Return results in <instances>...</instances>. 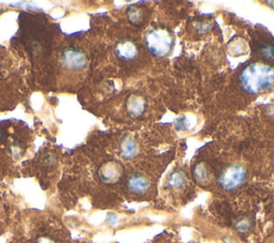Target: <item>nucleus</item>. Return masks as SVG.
<instances>
[{
  "label": "nucleus",
  "mask_w": 274,
  "mask_h": 243,
  "mask_svg": "<svg viewBox=\"0 0 274 243\" xmlns=\"http://www.w3.org/2000/svg\"><path fill=\"white\" fill-rule=\"evenodd\" d=\"M240 84L246 92L259 93L274 85V69L261 62L252 63L241 72Z\"/></svg>",
  "instance_id": "nucleus-1"
},
{
  "label": "nucleus",
  "mask_w": 274,
  "mask_h": 243,
  "mask_svg": "<svg viewBox=\"0 0 274 243\" xmlns=\"http://www.w3.org/2000/svg\"><path fill=\"white\" fill-rule=\"evenodd\" d=\"M146 46L156 57L169 55L174 47V38L169 31L164 29H150L145 35Z\"/></svg>",
  "instance_id": "nucleus-2"
},
{
  "label": "nucleus",
  "mask_w": 274,
  "mask_h": 243,
  "mask_svg": "<svg viewBox=\"0 0 274 243\" xmlns=\"http://www.w3.org/2000/svg\"><path fill=\"white\" fill-rule=\"evenodd\" d=\"M246 179V170L241 165H230L222 171L219 185L224 191H232L243 183Z\"/></svg>",
  "instance_id": "nucleus-3"
},
{
  "label": "nucleus",
  "mask_w": 274,
  "mask_h": 243,
  "mask_svg": "<svg viewBox=\"0 0 274 243\" xmlns=\"http://www.w3.org/2000/svg\"><path fill=\"white\" fill-rule=\"evenodd\" d=\"M61 62L65 69L78 71L84 69L88 63L87 56L82 50L65 48L61 54Z\"/></svg>",
  "instance_id": "nucleus-4"
},
{
  "label": "nucleus",
  "mask_w": 274,
  "mask_h": 243,
  "mask_svg": "<svg viewBox=\"0 0 274 243\" xmlns=\"http://www.w3.org/2000/svg\"><path fill=\"white\" fill-rule=\"evenodd\" d=\"M121 174H122L121 166L115 162H108L101 167L99 170L100 178L105 183H115L116 181L120 179Z\"/></svg>",
  "instance_id": "nucleus-5"
},
{
  "label": "nucleus",
  "mask_w": 274,
  "mask_h": 243,
  "mask_svg": "<svg viewBox=\"0 0 274 243\" xmlns=\"http://www.w3.org/2000/svg\"><path fill=\"white\" fill-rule=\"evenodd\" d=\"M115 53L121 60L130 61V60H133L137 57L138 49H137L135 43L130 41V40H122V41L117 43Z\"/></svg>",
  "instance_id": "nucleus-6"
},
{
  "label": "nucleus",
  "mask_w": 274,
  "mask_h": 243,
  "mask_svg": "<svg viewBox=\"0 0 274 243\" xmlns=\"http://www.w3.org/2000/svg\"><path fill=\"white\" fill-rule=\"evenodd\" d=\"M128 189L135 194H145L150 189V181L139 174H134L129 177L126 182Z\"/></svg>",
  "instance_id": "nucleus-7"
},
{
  "label": "nucleus",
  "mask_w": 274,
  "mask_h": 243,
  "mask_svg": "<svg viewBox=\"0 0 274 243\" xmlns=\"http://www.w3.org/2000/svg\"><path fill=\"white\" fill-rule=\"evenodd\" d=\"M126 110L132 117H139L146 110V101L139 95H131L126 102Z\"/></svg>",
  "instance_id": "nucleus-8"
},
{
  "label": "nucleus",
  "mask_w": 274,
  "mask_h": 243,
  "mask_svg": "<svg viewBox=\"0 0 274 243\" xmlns=\"http://www.w3.org/2000/svg\"><path fill=\"white\" fill-rule=\"evenodd\" d=\"M119 151L121 158L130 160L133 159L137 154V152H138V146H137V143L133 139V137L126 136V137H124L122 141H121Z\"/></svg>",
  "instance_id": "nucleus-9"
},
{
  "label": "nucleus",
  "mask_w": 274,
  "mask_h": 243,
  "mask_svg": "<svg viewBox=\"0 0 274 243\" xmlns=\"http://www.w3.org/2000/svg\"><path fill=\"white\" fill-rule=\"evenodd\" d=\"M187 183V178L183 171L177 170L172 173L168 179V185L172 189H182Z\"/></svg>",
  "instance_id": "nucleus-10"
},
{
  "label": "nucleus",
  "mask_w": 274,
  "mask_h": 243,
  "mask_svg": "<svg viewBox=\"0 0 274 243\" xmlns=\"http://www.w3.org/2000/svg\"><path fill=\"white\" fill-rule=\"evenodd\" d=\"M193 174H194V177L196 181L198 182L200 184H207L209 183L210 180V174L208 171L207 167L204 164H197L194 167V170H193Z\"/></svg>",
  "instance_id": "nucleus-11"
},
{
  "label": "nucleus",
  "mask_w": 274,
  "mask_h": 243,
  "mask_svg": "<svg viewBox=\"0 0 274 243\" xmlns=\"http://www.w3.org/2000/svg\"><path fill=\"white\" fill-rule=\"evenodd\" d=\"M128 17L129 21L132 24H139L141 21H143V12L140 11L138 8L136 7H131L128 10Z\"/></svg>",
  "instance_id": "nucleus-12"
},
{
  "label": "nucleus",
  "mask_w": 274,
  "mask_h": 243,
  "mask_svg": "<svg viewBox=\"0 0 274 243\" xmlns=\"http://www.w3.org/2000/svg\"><path fill=\"white\" fill-rule=\"evenodd\" d=\"M228 49H229V52L232 55L238 56V55H241L243 53H245L246 45H245L244 42L241 41V40H237V41H233L232 43H230Z\"/></svg>",
  "instance_id": "nucleus-13"
},
{
  "label": "nucleus",
  "mask_w": 274,
  "mask_h": 243,
  "mask_svg": "<svg viewBox=\"0 0 274 243\" xmlns=\"http://www.w3.org/2000/svg\"><path fill=\"white\" fill-rule=\"evenodd\" d=\"M260 55L265 59L272 60L274 59V46L270 44H262L259 48Z\"/></svg>",
  "instance_id": "nucleus-14"
},
{
  "label": "nucleus",
  "mask_w": 274,
  "mask_h": 243,
  "mask_svg": "<svg viewBox=\"0 0 274 243\" xmlns=\"http://www.w3.org/2000/svg\"><path fill=\"white\" fill-rule=\"evenodd\" d=\"M251 227V222L247 219H240L236 223V228L239 232H246Z\"/></svg>",
  "instance_id": "nucleus-15"
},
{
  "label": "nucleus",
  "mask_w": 274,
  "mask_h": 243,
  "mask_svg": "<svg viewBox=\"0 0 274 243\" xmlns=\"http://www.w3.org/2000/svg\"><path fill=\"white\" fill-rule=\"evenodd\" d=\"M177 128L179 130H189L192 128V123L189 121V117H182L177 121Z\"/></svg>",
  "instance_id": "nucleus-16"
},
{
  "label": "nucleus",
  "mask_w": 274,
  "mask_h": 243,
  "mask_svg": "<svg viewBox=\"0 0 274 243\" xmlns=\"http://www.w3.org/2000/svg\"><path fill=\"white\" fill-rule=\"evenodd\" d=\"M196 28L199 32H207L208 30L211 28V24H209V22H205L202 24H197Z\"/></svg>",
  "instance_id": "nucleus-17"
},
{
  "label": "nucleus",
  "mask_w": 274,
  "mask_h": 243,
  "mask_svg": "<svg viewBox=\"0 0 274 243\" xmlns=\"http://www.w3.org/2000/svg\"><path fill=\"white\" fill-rule=\"evenodd\" d=\"M37 243H57V242H55L53 239H50L48 237H40Z\"/></svg>",
  "instance_id": "nucleus-18"
},
{
  "label": "nucleus",
  "mask_w": 274,
  "mask_h": 243,
  "mask_svg": "<svg viewBox=\"0 0 274 243\" xmlns=\"http://www.w3.org/2000/svg\"><path fill=\"white\" fill-rule=\"evenodd\" d=\"M226 243H235L233 241H226Z\"/></svg>",
  "instance_id": "nucleus-19"
},
{
  "label": "nucleus",
  "mask_w": 274,
  "mask_h": 243,
  "mask_svg": "<svg viewBox=\"0 0 274 243\" xmlns=\"http://www.w3.org/2000/svg\"><path fill=\"white\" fill-rule=\"evenodd\" d=\"M273 166H274V162H273Z\"/></svg>",
  "instance_id": "nucleus-20"
}]
</instances>
